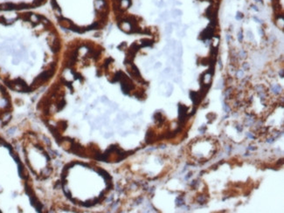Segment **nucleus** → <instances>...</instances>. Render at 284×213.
I'll return each instance as SVG.
<instances>
[{
	"label": "nucleus",
	"mask_w": 284,
	"mask_h": 213,
	"mask_svg": "<svg viewBox=\"0 0 284 213\" xmlns=\"http://www.w3.org/2000/svg\"><path fill=\"white\" fill-rule=\"evenodd\" d=\"M65 45L55 23L39 10L0 13V81L33 93L57 74Z\"/></svg>",
	"instance_id": "1"
},
{
	"label": "nucleus",
	"mask_w": 284,
	"mask_h": 213,
	"mask_svg": "<svg viewBox=\"0 0 284 213\" xmlns=\"http://www.w3.org/2000/svg\"><path fill=\"white\" fill-rule=\"evenodd\" d=\"M61 29L77 34L103 29L111 14L110 0H48Z\"/></svg>",
	"instance_id": "2"
},
{
	"label": "nucleus",
	"mask_w": 284,
	"mask_h": 213,
	"mask_svg": "<svg viewBox=\"0 0 284 213\" xmlns=\"http://www.w3.org/2000/svg\"><path fill=\"white\" fill-rule=\"evenodd\" d=\"M48 0H0V13L39 10Z\"/></svg>",
	"instance_id": "3"
},
{
	"label": "nucleus",
	"mask_w": 284,
	"mask_h": 213,
	"mask_svg": "<svg viewBox=\"0 0 284 213\" xmlns=\"http://www.w3.org/2000/svg\"><path fill=\"white\" fill-rule=\"evenodd\" d=\"M96 171L102 176V177H104V179L107 181V183H109V182H111V179H112V177H111V176L106 171V170H102V169H101V168H98V169H96Z\"/></svg>",
	"instance_id": "4"
},
{
	"label": "nucleus",
	"mask_w": 284,
	"mask_h": 213,
	"mask_svg": "<svg viewBox=\"0 0 284 213\" xmlns=\"http://www.w3.org/2000/svg\"><path fill=\"white\" fill-rule=\"evenodd\" d=\"M56 128L61 131V132H63V131H65L66 130V128H67V121H65V120H61V121H60L58 123H57V125H56Z\"/></svg>",
	"instance_id": "5"
},
{
	"label": "nucleus",
	"mask_w": 284,
	"mask_h": 213,
	"mask_svg": "<svg viewBox=\"0 0 284 213\" xmlns=\"http://www.w3.org/2000/svg\"><path fill=\"white\" fill-rule=\"evenodd\" d=\"M206 200H207V198H206L205 196H199V197L197 198V201H198L199 203H205Z\"/></svg>",
	"instance_id": "6"
},
{
	"label": "nucleus",
	"mask_w": 284,
	"mask_h": 213,
	"mask_svg": "<svg viewBox=\"0 0 284 213\" xmlns=\"http://www.w3.org/2000/svg\"><path fill=\"white\" fill-rule=\"evenodd\" d=\"M237 75H238L240 78H241V77L243 76V72H242L241 70H239V71H238V73H237Z\"/></svg>",
	"instance_id": "7"
},
{
	"label": "nucleus",
	"mask_w": 284,
	"mask_h": 213,
	"mask_svg": "<svg viewBox=\"0 0 284 213\" xmlns=\"http://www.w3.org/2000/svg\"><path fill=\"white\" fill-rule=\"evenodd\" d=\"M240 55H241V57H246V52L244 51H241L240 52Z\"/></svg>",
	"instance_id": "8"
},
{
	"label": "nucleus",
	"mask_w": 284,
	"mask_h": 213,
	"mask_svg": "<svg viewBox=\"0 0 284 213\" xmlns=\"http://www.w3.org/2000/svg\"><path fill=\"white\" fill-rule=\"evenodd\" d=\"M243 67H244V69H245V70H248V68H249V66H248V63H245V64L243 65Z\"/></svg>",
	"instance_id": "9"
},
{
	"label": "nucleus",
	"mask_w": 284,
	"mask_h": 213,
	"mask_svg": "<svg viewBox=\"0 0 284 213\" xmlns=\"http://www.w3.org/2000/svg\"><path fill=\"white\" fill-rule=\"evenodd\" d=\"M239 40H240V41L242 40V32H241V31L240 33H239Z\"/></svg>",
	"instance_id": "10"
},
{
	"label": "nucleus",
	"mask_w": 284,
	"mask_h": 213,
	"mask_svg": "<svg viewBox=\"0 0 284 213\" xmlns=\"http://www.w3.org/2000/svg\"><path fill=\"white\" fill-rule=\"evenodd\" d=\"M191 177H192V172H190V173H189V174H188V176H187V177H185V179H188V178H190Z\"/></svg>",
	"instance_id": "11"
},
{
	"label": "nucleus",
	"mask_w": 284,
	"mask_h": 213,
	"mask_svg": "<svg viewBox=\"0 0 284 213\" xmlns=\"http://www.w3.org/2000/svg\"><path fill=\"white\" fill-rule=\"evenodd\" d=\"M237 129H238L239 131H241V130H242V128H241L240 126H238V127H237Z\"/></svg>",
	"instance_id": "12"
}]
</instances>
